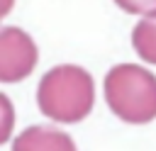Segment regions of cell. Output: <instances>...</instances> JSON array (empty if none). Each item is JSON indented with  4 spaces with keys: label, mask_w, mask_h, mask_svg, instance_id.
Wrapping results in <instances>:
<instances>
[{
    "label": "cell",
    "mask_w": 156,
    "mask_h": 151,
    "mask_svg": "<svg viewBox=\"0 0 156 151\" xmlns=\"http://www.w3.org/2000/svg\"><path fill=\"white\" fill-rule=\"evenodd\" d=\"M95 102V85L85 68L80 66H56L51 68L37 88V105L41 114L54 122L73 124L90 114Z\"/></svg>",
    "instance_id": "cell-1"
},
{
    "label": "cell",
    "mask_w": 156,
    "mask_h": 151,
    "mask_svg": "<svg viewBox=\"0 0 156 151\" xmlns=\"http://www.w3.org/2000/svg\"><path fill=\"white\" fill-rule=\"evenodd\" d=\"M105 100L119 119L146 124L156 119V76L136 63H119L105 78Z\"/></svg>",
    "instance_id": "cell-2"
},
{
    "label": "cell",
    "mask_w": 156,
    "mask_h": 151,
    "mask_svg": "<svg viewBox=\"0 0 156 151\" xmlns=\"http://www.w3.org/2000/svg\"><path fill=\"white\" fill-rule=\"evenodd\" d=\"M37 66V46L32 37L17 27L0 32V80L15 83L27 78Z\"/></svg>",
    "instance_id": "cell-3"
},
{
    "label": "cell",
    "mask_w": 156,
    "mask_h": 151,
    "mask_svg": "<svg viewBox=\"0 0 156 151\" xmlns=\"http://www.w3.org/2000/svg\"><path fill=\"white\" fill-rule=\"evenodd\" d=\"M12 151H78V149L66 132H58L54 127H29L15 139Z\"/></svg>",
    "instance_id": "cell-4"
},
{
    "label": "cell",
    "mask_w": 156,
    "mask_h": 151,
    "mask_svg": "<svg viewBox=\"0 0 156 151\" xmlns=\"http://www.w3.org/2000/svg\"><path fill=\"white\" fill-rule=\"evenodd\" d=\"M132 46L146 63L156 66V12L146 15L132 32Z\"/></svg>",
    "instance_id": "cell-5"
},
{
    "label": "cell",
    "mask_w": 156,
    "mask_h": 151,
    "mask_svg": "<svg viewBox=\"0 0 156 151\" xmlns=\"http://www.w3.org/2000/svg\"><path fill=\"white\" fill-rule=\"evenodd\" d=\"M124 12H134V15H151L156 12V0H115Z\"/></svg>",
    "instance_id": "cell-6"
}]
</instances>
